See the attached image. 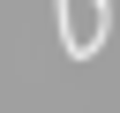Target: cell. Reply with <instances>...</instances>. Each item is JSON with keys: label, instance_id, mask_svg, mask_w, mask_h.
I'll list each match as a JSON object with an SVG mask.
<instances>
[{"label": "cell", "instance_id": "1", "mask_svg": "<svg viewBox=\"0 0 120 113\" xmlns=\"http://www.w3.org/2000/svg\"><path fill=\"white\" fill-rule=\"evenodd\" d=\"M52 8H60V45H68L75 60H90V53L105 45V15H112V8H105V0H52Z\"/></svg>", "mask_w": 120, "mask_h": 113}]
</instances>
